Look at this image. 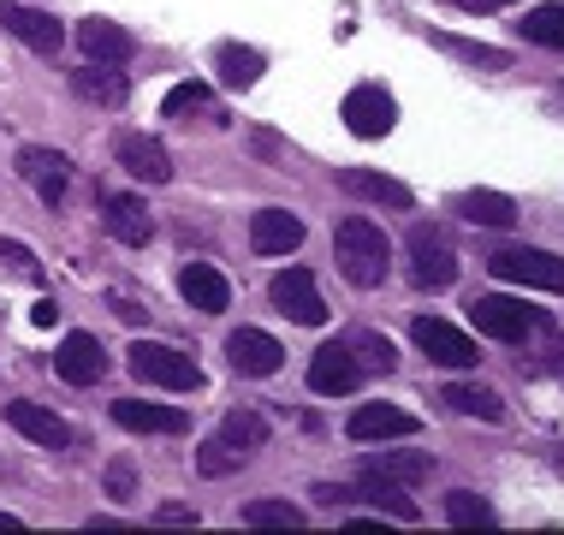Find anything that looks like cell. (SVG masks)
<instances>
[{
  "instance_id": "obj_1",
  "label": "cell",
  "mask_w": 564,
  "mask_h": 535,
  "mask_svg": "<svg viewBox=\"0 0 564 535\" xmlns=\"http://www.w3.org/2000/svg\"><path fill=\"white\" fill-rule=\"evenodd\" d=\"M333 256H339V268H345L350 286H380V280H387V268H392L387 233H380L375 221H362V214L339 221V233H333Z\"/></svg>"
},
{
  "instance_id": "obj_2",
  "label": "cell",
  "mask_w": 564,
  "mask_h": 535,
  "mask_svg": "<svg viewBox=\"0 0 564 535\" xmlns=\"http://www.w3.org/2000/svg\"><path fill=\"white\" fill-rule=\"evenodd\" d=\"M469 321L499 345H523L529 333H546V310H535L529 298H506V292H487L469 303Z\"/></svg>"
},
{
  "instance_id": "obj_3",
  "label": "cell",
  "mask_w": 564,
  "mask_h": 535,
  "mask_svg": "<svg viewBox=\"0 0 564 535\" xmlns=\"http://www.w3.org/2000/svg\"><path fill=\"white\" fill-rule=\"evenodd\" d=\"M126 363H131L137 381H149V387H166V393H196V387H203V370H196V357H191V351H178V345L137 340Z\"/></svg>"
},
{
  "instance_id": "obj_4",
  "label": "cell",
  "mask_w": 564,
  "mask_h": 535,
  "mask_svg": "<svg viewBox=\"0 0 564 535\" xmlns=\"http://www.w3.org/2000/svg\"><path fill=\"white\" fill-rule=\"evenodd\" d=\"M410 280L422 286V292H446V286L457 280V250H452V238L440 233L434 221H416L410 226Z\"/></svg>"
},
{
  "instance_id": "obj_5",
  "label": "cell",
  "mask_w": 564,
  "mask_h": 535,
  "mask_svg": "<svg viewBox=\"0 0 564 535\" xmlns=\"http://www.w3.org/2000/svg\"><path fill=\"white\" fill-rule=\"evenodd\" d=\"M487 274L506 280V286H529V292H564V256H553V250H523V244H511V250L487 256Z\"/></svg>"
},
{
  "instance_id": "obj_6",
  "label": "cell",
  "mask_w": 564,
  "mask_h": 535,
  "mask_svg": "<svg viewBox=\"0 0 564 535\" xmlns=\"http://www.w3.org/2000/svg\"><path fill=\"white\" fill-rule=\"evenodd\" d=\"M410 340H416L429 357L440 363V370H476L481 363V345L469 340L464 328H452V321H440V315H416L410 321Z\"/></svg>"
},
{
  "instance_id": "obj_7",
  "label": "cell",
  "mask_w": 564,
  "mask_h": 535,
  "mask_svg": "<svg viewBox=\"0 0 564 535\" xmlns=\"http://www.w3.org/2000/svg\"><path fill=\"white\" fill-rule=\"evenodd\" d=\"M268 298H273V310L303 321V328H322V321H327L322 286H315L310 268H280V274H273V286H268Z\"/></svg>"
},
{
  "instance_id": "obj_8",
  "label": "cell",
  "mask_w": 564,
  "mask_h": 535,
  "mask_svg": "<svg viewBox=\"0 0 564 535\" xmlns=\"http://www.w3.org/2000/svg\"><path fill=\"white\" fill-rule=\"evenodd\" d=\"M19 179L48 208H59V196L72 191V161L59 156V149H36V143H30V149H19Z\"/></svg>"
},
{
  "instance_id": "obj_9",
  "label": "cell",
  "mask_w": 564,
  "mask_h": 535,
  "mask_svg": "<svg viewBox=\"0 0 564 535\" xmlns=\"http://www.w3.org/2000/svg\"><path fill=\"white\" fill-rule=\"evenodd\" d=\"M0 24L12 30V36L24 42L30 54H59V42H66V30H59L54 12H36V7H19V0H0Z\"/></svg>"
},
{
  "instance_id": "obj_10",
  "label": "cell",
  "mask_w": 564,
  "mask_h": 535,
  "mask_svg": "<svg viewBox=\"0 0 564 535\" xmlns=\"http://www.w3.org/2000/svg\"><path fill=\"white\" fill-rule=\"evenodd\" d=\"M345 126H350V137H387L399 126V107H392V96L380 84H357L345 96Z\"/></svg>"
},
{
  "instance_id": "obj_11",
  "label": "cell",
  "mask_w": 564,
  "mask_h": 535,
  "mask_svg": "<svg viewBox=\"0 0 564 535\" xmlns=\"http://www.w3.org/2000/svg\"><path fill=\"white\" fill-rule=\"evenodd\" d=\"M54 370H59V381H72V387H96V381L108 375V351H101L96 333H66V345L54 351Z\"/></svg>"
},
{
  "instance_id": "obj_12",
  "label": "cell",
  "mask_w": 564,
  "mask_h": 535,
  "mask_svg": "<svg viewBox=\"0 0 564 535\" xmlns=\"http://www.w3.org/2000/svg\"><path fill=\"white\" fill-rule=\"evenodd\" d=\"M357 381H362V363H357V351H350V340H333L310 357V387L315 393H357Z\"/></svg>"
},
{
  "instance_id": "obj_13",
  "label": "cell",
  "mask_w": 564,
  "mask_h": 535,
  "mask_svg": "<svg viewBox=\"0 0 564 535\" xmlns=\"http://www.w3.org/2000/svg\"><path fill=\"white\" fill-rule=\"evenodd\" d=\"M226 357H232V370L238 375H280V363H285V351H280V340L273 333H262V328H238L232 340H226Z\"/></svg>"
},
{
  "instance_id": "obj_14",
  "label": "cell",
  "mask_w": 564,
  "mask_h": 535,
  "mask_svg": "<svg viewBox=\"0 0 564 535\" xmlns=\"http://www.w3.org/2000/svg\"><path fill=\"white\" fill-rule=\"evenodd\" d=\"M303 244V221L292 208H256L250 214V250L256 256H292Z\"/></svg>"
},
{
  "instance_id": "obj_15",
  "label": "cell",
  "mask_w": 564,
  "mask_h": 535,
  "mask_svg": "<svg viewBox=\"0 0 564 535\" xmlns=\"http://www.w3.org/2000/svg\"><path fill=\"white\" fill-rule=\"evenodd\" d=\"M113 156H119V167H126L131 179H143V185H166V179H173V161H166V149L149 131H126L113 143Z\"/></svg>"
},
{
  "instance_id": "obj_16",
  "label": "cell",
  "mask_w": 564,
  "mask_h": 535,
  "mask_svg": "<svg viewBox=\"0 0 564 535\" xmlns=\"http://www.w3.org/2000/svg\"><path fill=\"white\" fill-rule=\"evenodd\" d=\"M101 226H108L119 244H149L155 238V214H149V203L143 196H126V191L101 196Z\"/></svg>"
},
{
  "instance_id": "obj_17",
  "label": "cell",
  "mask_w": 564,
  "mask_h": 535,
  "mask_svg": "<svg viewBox=\"0 0 564 535\" xmlns=\"http://www.w3.org/2000/svg\"><path fill=\"white\" fill-rule=\"evenodd\" d=\"M416 428L422 422L410 417V410H399V405H357L350 422H345V435L369 447V440H404V435H416Z\"/></svg>"
},
{
  "instance_id": "obj_18",
  "label": "cell",
  "mask_w": 564,
  "mask_h": 535,
  "mask_svg": "<svg viewBox=\"0 0 564 535\" xmlns=\"http://www.w3.org/2000/svg\"><path fill=\"white\" fill-rule=\"evenodd\" d=\"M7 422L19 428L24 440H36V447H48V452L72 447V428L59 422L48 405H36V399H12V405H7Z\"/></svg>"
},
{
  "instance_id": "obj_19",
  "label": "cell",
  "mask_w": 564,
  "mask_h": 535,
  "mask_svg": "<svg viewBox=\"0 0 564 535\" xmlns=\"http://www.w3.org/2000/svg\"><path fill=\"white\" fill-rule=\"evenodd\" d=\"M78 49H84V60H101V66H126V60L137 54V36L119 30L113 19H84L78 24Z\"/></svg>"
},
{
  "instance_id": "obj_20",
  "label": "cell",
  "mask_w": 564,
  "mask_h": 535,
  "mask_svg": "<svg viewBox=\"0 0 564 535\" xmlns=\"http://www.w3.org/2000/svg\"><path fill=\"white\" fill-rule=\"evenodd\" d=\"M113 422L131 428V435H185L191 417L173 405H143V399H119L113 405Z\"/></svg>"
},
{
  "instance_id": "obj_21",
  "label": "cell",
  "mask_w": 564,
  "mask_h": 535,
  "mask_svg": "<svg viewBox=\"0 0 564 535\" xmlns=\"http://www.w3.org/2000/svg\"><path fill=\"white\" fill-rule=\"evenodd\" d=\"M350 500H369L375 512H387V517H399V524H416V500L404 494V482H392V477H375V470H362L357 488H350Z\"/></svg>"
},
{
  "instance_id": "obj_22",
  "label": "cell",
  "mask_w": 564,
  "mask_h": 535,
  "mask_svg": "<svg viewBox=\"0 0 564 535\" xmlns=\"http://www.w3.org/2000/svg\"><path fill=\"white\" fill-rule=\"evenodd\" d=\"M339 191L362 196V203H380V208H410V203H416L410 185H399V179H387V173H369V167H345Z\"/></svg>"
},
{
  "instance_id": "obj_23",
  "label": "cell",
  "mask_w": 564,
  "mask_h": 535,
  "mask_svg": "<svg viewBox=\"0 0 564 535\" xmlns=\"http://www.w3.org/2000/svg\"><path fill=\"white\" fill-rule=\"evenodd\" d=\"M178 292H185V303H196L203 315H220L226 303H232V286H226V274L208 268V263H191L185 274H178Z\"/></svg>"
},
{
  "instance_id": "obj_24",
  "label": "cell",
  "mask_w": 564,
  "mask_h": 535,
  "mask_svg": "<svg viewBox=\"0 0 564 535\" xmlns=\"http://www.w3.org/2000/svg\"><path fill=\"white\" fill-rule=\"evenodd\" d=\"M362 470H375V477H392V482L416 488V482L434 477V458H429V452H410V447H387V452H369V458H362Z\"/></svg>"
},
{
  "instance_id": "obj_25",
  "label": "cell",
  "mask_w": 564,
  "mask_h": 535,
  "mask_svg": "<svg viewBox=\"0 0 564 535\" xmlns=\"http://www.w3.org/2000/svg\"><path fill=\"white\" fill-rule=\"evenodd\" d=\"M72 89H78L84 101H96V107H119V101H126V72H119V66H101V60H89V66L72 72Z\"/></svg>"
},
{
  "instance_id": "obj_26",
  "label": "cell",
  "mask_w": 564,
  "mask_h": 535,
  "mask_svg": "<svg viewBox=\"0 0 564 535\" xmlns=\"http://www.w3.org/2000/svg\"><path fill=\"white\" fill-rule=\"evenodd\" d=\"M446 405L457 417H481V422H506V399L494 387H469V381H452L446 387Z\"/></svg>"
},
{
  "instance_id": "obj_27",
  "label": "cell",
  "mask_w": 564,
  "mask_h": 535,
  "mask_svg": "<svg viewBox=\"0 0 564 535\" xmlns=\"http://www.w3.org/2000/svg\"><path fill=\"white\" fill-rule=\"evenodd\" d=\"M457 214H464L469 226H511L517 221V203L499 191H464L457 196Z\"/></svg>"
},
{
  "instance_id": "obj_28",
  "label": "cell",
  "mask_w": 564,
  "mask_h": 535,
  "mask_svg": "<svg viewBox=\"0 0 564 535\" xmlns=\"http://www.w3.org/2000/svg\"><path fill=\"white\" fill-rule=\"evenodd\" d=\"M215 66H220V84H232V89H250L256 78H262V54L243 49V42H220Z\"/></svg>"
},
{
  "instance_id": "obj_29",
  "label": "cell",
  "mask_w": 564,
  "mask_h": 535,
  "mask_svg": "<svg viewBox=\"0 0 564 535\" xmlns=\"http://www.w3.org/2000/svg\"><path fill=\"white\" fill-rule=\"evenodd\" d=\"M517 30H523V42H535V49H558L564 54V0L535 7L529 19H517Z\"/></svg>"
},
{
  "instance_id": "obj_30",
  "label": "cell",
  "mask_w": 564,
  "mask_h": 535,
  "mask_svg": "<svg viewBox=\"0 0 564 535\" xmlns=\"http://www.w3.org/2000/svg\"><path fill=\"white\" fill-rule=\"evenodd\" d=\"M220 440H232L238 452H256V447L268 440V417H262V410H226Z\"/></svg>"
},
{
  "instance_id": "obj_31",
  "label": "cell",
  "mask_w": 564,
  "mask_h": 535,
  "mask_svg": "<svg viewBox=\"0 0 564 535\" xmlns=\"http://www.w3.org/2000/svg\"><path fill=\"white\" fill-rule=\"evenodd\" d=\"M243 458L250 452H238L232 440H203V447H196V477H232V470H243Z\"/></svg>"
},
{
  "instance_id": "obj_32",
  "label": "cell",
  "mask_w": 564,
  "mask_h": 535,
  "mask_svg": "<svg viewBox=\"0 0 564 535\" xmlns=\"http://www.w3.org/2000/svg\"><path fill=\"white\" fill-rule=\"evenodd\" d=\"M243 524L250 529H297L303 512L292 500H250V506H243Z\"/></svg>"
},
{
  "instance_id": "obj_33",
  "label": "cell",
  "mask_w": 564,
  "mask_h": 535,
  "mask_svg": "<svg viewBox=\"0 0 564 535\" xmlns=\"http://www.w3.org/2000/svg\"><path fill=\"white\" fill-rule=\"evenodd\" d=\"M446 517L457 529H487L494 524V506L481 494H469V488H457V494H446Z\"/></svg>"
},
{
  "instance_id": "obj_34",
  "label": "cell",
  "mask_w": 564,
  "mask_h": 535,
  "mask_svg": "<svg viewBox=\"0 0 564 535\" xmlns=\"http://www.w3.org/2000/svg\"><path fill=\"white\" fill-rule=\"evenodd\" d=\"M203 107H208V84H173V89H166V101H161V114L166 119H191V114H203Z\"/></svg>"
},
{
  "instance_id": "obj_35",
  "label": "cell",
  "mask_w": 564,
  "mask_h": 535,
  "mask_svg": "<svg viewBox=\"0 0 564 535\" xmlns=\"http://www.w3.org/2000/svg\"><path fill=\"white\" fill-rule=\"evenodd\" d=\"M350 351H357V363L362 370H392V363H399V351H392V340H380V333H350Z\"/></svg>"
},
{
  "instance_id": "obj_36",
  "label": "cell",
  "mask_w": 564,
  "mask_h": 535,
  "mask_svg": "<svg viewBox=\"0 0 564 535\" xmlns=\"http://www.w3.org/2000/svg\"><path fill=\"white\" fill-rule=\"evenodd\" d=\"M434 49H446V54H464V60H476V66H506V54L499 49H481V42H457V36H434Z\"/></svg>"
},
{
  "instance_id": "obj_37",
  "label": "cell",
  "mask_w": 564,
  "mask_h": 535,
  "mask_svg": "<svg viewBox=\"0 0 564 535\" xmlns=\"http://www.w3.org/2000/svg\"><path fill=\"white\" fill-rule=\"evenodd\" d=\"M0 268H12V274H24V280H42V263L24 250V244H12V238H0Z\"/></svg>"
},
{
  "instance_id": "obj_38",
  "label": "cell",
  "mask_w": 564,
  "mask_h": 535,
  "mask_svg": "<svg viewBox=\"0 0 564 535\" xmlns=\"http://www.w3.org/2000/svg\"><path fill=\"white\" fill-rule=\"evenodd\" d=\"M108 494L113 500H137V464L131 458H113L108 464Z\"/></svg>"
},
{
  "instance_id": "obj_39",
  "label": "cell",
  "mask_w": 564,
  "mask_h": 535,
  "mask_svg": "<svg viewBox=\"0 0 564 535\" xmlns=\"http://www.w3.org/2000/svg\"><path fill=\"white\" fill-rule=\"evenodd\" d=\"M315 500H322V506H345V500H350V488H333V482H322V488H315Z\"/></svg>"
},
{
  "instance_id": "obj_40",
  "label": "cell",
  "mask_w": 564,
  "mask_h": 535,
  "mask_svg": "<svg viewBox=\"0 0 564 535\" xmlns=\"http://www.w3.org/2000/svg\"><path fill=\"white\" fill-rule=\"evenodd\" d=\"M155 517H161V524H196V512H191V506H161Z\"/></svg>"
},
{
  "instance_id": "obj_41",
  "label": "cell",
  "mask_w": 564,
  "mask_h": 535,
  "mask_svg": "<svg viewBox=\"0 0 564 535\" xmlns=\"http://www.w3.org/2000/svg\"><path fill=\"white\" fill-rule=\"evenodd\" d=\"M113 315H119V321H143V303H131V298H113Z\"/></svg>"
},
{
  "instance_id": "obj_42",
  "label": "cell",
  "mask_w": 564,
  "mask_h": 535,
  "mask_svg": "<svg viewBox=\"0 0 564 535\" xmlns=\"http://www.w3.org/2000/svg\"><path fill=\"white\" fill-rule=\"evenodd\" d=\"M54 315H59V303H36V310H30V321H36V328H54Z\"/></svg>"
},
{
  "instance_id": "obj_43",
  "label": "cell",
  "mask_w": 564,
  "mask_h": 535,
  "mask_svg": "<svg viewBox=\"0 0 564 535\" xmlns=\"http://www.w3.org/2000/svg\"><path fill=\"white\" fill-rule=\"evenodd\" d=\"M457 7H469V12H494V7H511V0H457Z\"/></svg>"
},
{
  "instance_id": "obj_44",
  "label": "cell",
  "mask_w": 564,
  "mask_h": 535,
  "mask_svg": "<svg viewBox=\"0 0 564 535\" xmlns=\"http://www.w3.org/2000/svg\"><path fill=\"white\" fill-rule=\"evenodd\" d=\"M0 529H19V517H12V512H0Z\"/></svg>"
}]
</instances>
